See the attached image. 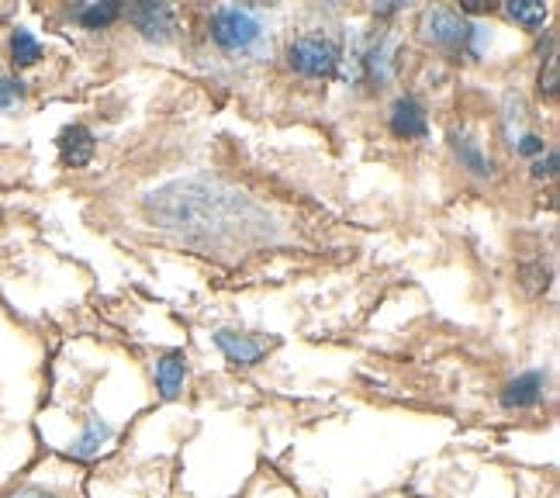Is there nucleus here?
I'll return each instance as SVG.
<instances>
[{
  "mask_svg": "<svg viewBox=\"0 0 560 498\" xmlns=\"http://www.w3.org/2000/svg\"><path fill=\"white\" fill-rule=\"evenodd\" d=\"M391 132L401 135V139H422L429 132L426 125V111L415 97H398L395 108H391Z\"/></svg>",
  "mask_w": 560,
  "mask_h": 498,
  "instance_id": "obj_9",
  "label": "nucleus"
},
{
  "mask_svg": "<svg viewBox=\"0 0 560 498\" xmlns=\"http://www.w3.org/2000/svg\"><path fill=\"white\" fill-rule=\"evenodd\" d=\"M287 63L301 77H312V80L332 77L339 66V42L325 39V35H301L287 49Z\"/></svg>",
  "mask_w": 560,
  "mask_h": 498,
  "instance_id": "obj_4",
  "label": "nucleus"
},
{
  "mask_svg": "<svg viewBox=\"0 0 560 498\" xmlns=\"http://www.w3.org/2000/svg\"><path fill=\"white\" fill-rule=\"evenodd\" d=\"M211 39H215L218 49L232 52V56L256 52L263 42V21L256 14V7H239V4L218 7L211 14Z\"/></svg>",
  "mask_w": 560,
  "mask_h": 498,
  "instance_id": "obj_2",
  "label": "nucleus"
},
{
  "mask_svg": "<svg viewBox=\"0 0 560 498\" xmlns=\"http://www.w3.org/2000/svg\"><path fill=\"white\" fill-rule=\"evenodd\" d=\"M146 211L160 229L204 249L239 239V232L267 222L253 201L215 180H173L149 194Z\"/></svg>",
  "mask_w": 560,
  "mask_h": 498,
  "instance_id": "obj_1",
  "label": "nucleus"
},
{
  "mask_svg": "<svg viewBox=\"0 0 560 498\" xmlns=\"http://www.w3.org/2000/svg\"><path fill=\"white\" fill-rule=\"evenodd\" d=\"M495 4H484V0H467V4H460V14H484V11H491Z\"/></svg>",
  "mask_w": 560,
  "mask_h": 498,
  "instance_id": "obj_20",
  "label": "nucleus"
},
{
  "mask_svg": "<svg viewBox=\"0 0 560 498\" xmlns=\"http://www.w3.org/2000/svg\"><path fill=\"white\" fill-rule=\"evenodd\" d=\"M21 97H25V83L21 80H0V111L21 104Z\"/></svg>",
  "mask_w": 560,
  "mask_h": 498,
  "instance_id": "obj_16",
  "label": "nucleus"
},
{
  "mask_svg": "<svg viewBox=\"0 0 560 498\" xmlns=\"http://www.w3.org/2000/svg\"><path fill=\"white\" fill-rule=\"evenodd\" d=\"M118 18H121L118 0H90V4H83L77 11V21L83 28H90V32H101V28L115 25Z\"/></svg>",
  "mask_w": 560,
  "mask_h": 498,
  "instance_id": "obj_12",
  "label": "nucleus"
},
{
  "mask_svg": "<svg viewBox=\"0 0 560 498\" xmlns=\"http://www.w3.org/2000/svg\"><path fill=\"white\" fill-rule=\"evenodd\" d=\"M426 39L436 42L446 52H471L478 56L481 52V39L484 32L474 21H467L460 11H450V7H436V11L426 14Z\"/></svg>",
  "mask_w": 560,
  "mask_h": 498,
  "instance_id": "obj_3",
  "label": "nucleus"
},
{
  "mask_svg": "<svg viewBox=\"0 0 560 498\" xmlns=\"http://www.w3.org/2000/svg\"><path fill=\"white\" fill-rule=\"evenodd\" d=\"M111 440H115V426H111V422H104L101 415H90L87 426H83V433L73 440L70 454L77 460H94Z\"/></svg>",
  "mask_w": 560,
  "mask_h": 498,
  "instance_id": "obj_8",
  "label": "nucleus"
},
{
  "mask_svg": "<svg viewBox=\"0 0 560 498\" xmlns=\"http://www.w3.org/2000/svg\"><path fill=\"white\" fill-rule=\"evenodd\" d=\"M505 14H509L516 25L529 28V32H536V28L547 25L550 7L540 4V0H509V4H505Z\"/></svg>",
  "mask_w": 560,
  "mask_h": 498,
  "instance_id": "obj_13",
  "label": "nucleus"
},
{
  "mask_svg": "<svg viewBox=\"0 0 560 498\" xmlns=\"http://www.w3.org/2000/svg\"><path fill=\"white\" fill-rule=\"evenodd\" d=\"M59 153L66 166H87L94 156V132L87 125H66L59 132Z\"/></svg>",
  "mask_w": 560,
  "mask_h": 498,
  "instance_id": "obj_10",
  "label": "nucleus"
},
{
  "mask_svg": "<svg viewBox=\"0 0 560 498\" xmlns=\"http://www.w3.org/2000/svg\"><path fill=\"white\" fill-rule=\"evenodd\" d=\"M184 377H187V360L180 350H170L160 357V364H156V388H160V395L166 402H173V398L184 391Z\"/></svg>",
  "mask_w": 560,
  "mask_h": 498,
  "instance_id": "obj_11",
  "label": "nucleus"
},
{
  "mask_svg": "<svg viewBox=\"0 0 560 498\" xmlns=\"http://www.w3.org/2000/svg\"><path fill=\"white\" fill-rule=\"evenodd\" d=\"M557 160H560V156H557V149H547V156H540V160H536L533 163V177H554V173H557Z\"/></svg>",
  "mask_w": 560,
  "mask_h": 498,
  "instance_id": "obj_19",
  "label": "nucleus"
},
{
  "mask_svg": "<svg viewBox=\"0 0 560 498\" xmlns=\"http://www.w3.org/2000/svg\"><path fill=\"white\" fill-rule=\"evenodd\" d=\"M128 21L142 32L146 42H170L177 35V14L170 4H153V0H142V4L128 7Z\"/></svg>",
  "mask_w": 560,
  "mask_h": 498,
  "instance_id": "obj_5",
  "label": "nucleus"
},
{
  "mask_svg": "<svg viewBox=\"0 0 560 498\" xmlns=\"http://www.w3.org/2000/svg\"><path fill=\"white\" fill-rule=\"evenodd\" d=\"M540 87H543V94H547V97L557 94V56H554V52L547 56V70L540 73Z\"/></svg>",
  "mask_w": 560,
  "mask_h": 498,
  "instance_id": "obj_18",
  "label": "nucleus"
},
{
  "mask_svg": "<svg viewBox=\"0 0 560 498\" xmlns=\"http://www.w3.org/2000/svg\"><path fill=\"white\" fill-rule=\"evenodd\" d=\"M543 391H547V374L543 371H526L512 377L502 388V405L505 409H533L543 402Z\"/></svg>",
  "mask_w": 560,
  "mask_h": 498,
  "instance_id": "obj_7",
  "label": "nucleus"
},
{
  "mask_svg": "<svg viewBox=\"0 0 560 498\" xmlns=\"http://www.w3.org/2000/svg\"><path fill=\"white\" fill-rule=\"evenodd\" d=\"M11 56H14V63L18 66H35L42 59V45L35 42V35L32 32H14L11 35Z\"/></svg>",
  "mask_w": 560,
  "mask_h": 498,
  "instance_id": "obj_15",
  "label": "nucleus"
},
{
  "mask_svg": "<svg viewBox=\"0 0 560 498\" xmlns=\"http://www.w3.org/2000/svg\"><path fill=\"white\" fill-rule=\"evenodd\" d=\"M453 153L464 170L478 173V177H491V160L481 153V146L471 139V135H453Z\"/></svg>",
  "mask_w": 560,
  "mask_h": 498,
  "instance_id": "obj_14",
  "label": "nucleus"
},
{
  "mask_svg": "<svg viewBox=\"0 0 560 498\" xmlns=\"http://www.w3.org/2000/svg\"><path fill=\"white\" fill-rule=\"evenodd\" d=\"M512 146H516L519 156H543V149H547V146H543L540 135H533V132H526L519 142H512Z\"/></svg>",
  "mask_w": 560,
  "mask_h": 498,
  "instance_id": "obj_17",
  "label": "nucleus"
},
{
  "mask_svg": "<svg viewBox=\"0 0 560 498\" xmlns=\"http://www.w3.org/2000/svg\"><path fill=\"white\" fill-rule=\"evenodd\" d=\"M7 498H52L49 492H39V488H25V492H14V495H7Z\"/></svg>",
  "mask_w": 560,
  "mask_h": 498,
  "instance_id": "obj_21",
  "label": "nucleus"
},
{
  "mask_svg": "<svg viewBox=\"0 0 560 498\" xmlns=\"http://www.w3.org/2000/svg\"><path fill=\"white\" fill-rule=\"evenodd\" d=\"M215 343H218V350L229 357V364H236V367L260 364V360L267 357V350H270V343H263V339L242 336V332H232V329H218Z\"/></svg>",
  "mask_w": 560,
  "mask_h": 498,
  "instance_id": "obj_6",
  "label": "nucleus"
}]
</instances>
